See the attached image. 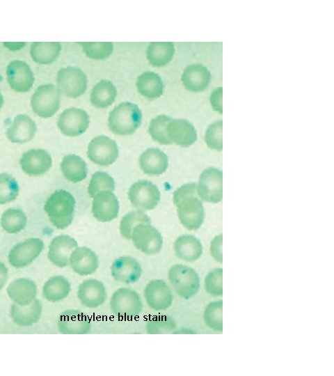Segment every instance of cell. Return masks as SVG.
Returning a JSON list of instances; mask_svg holds the SVG:
<instances>
[{"label":"cell","mask_w":334,"mask_h":376,"mask_svg":"<svg viewBox=\"0 0 334 376\" xmlns=\"http://www.w3.org/2000/svg\"><path fill=\"white\" fill-rule=\"evenodd\" d=\"M111 272L116 281L129 284L139 279L142 269L135 258L130 256H122L113 261Z\"/></svg>","instance_id":"20"},{"label":"cell","mask_w":334,"mask_h":376,"mask_svg":"<svg viewBox=\"0 0 334 376\" xmlns=\"http://www.w3.org/2000/svg\"><path fill=\"white\" fill-rule=\"evenodd\" d=\"M75 204V199L69 191L58 189L47 199L44 210L56 228L64 229L72 221Z\"/></svg>","instance_id":"2"},{"label":"cell","mask_w":334,"mask_h":376,"mask_svg":"<svg viewBox=\"0 0 334 376\" xmlns=\"http://www.w3.org/2000/svg\"><path fill=\"white\" fill-rule=\"evenodd\" d=\"M110 306L113 313L118 318L127 320L137 317L143 309L138 294L125 288L118 289L112 295Z\"/></svg>","instance_id":"6"},{"label":"cell","mask_w":334,"mask_h":376,"mask_svg":"<svg viewBox=\"0 0 334 376\" xmlns=\"http://www.w3.org/2000/svg\"><path fill=\"white\" fill-rule=\"evenodd\" d=\"M42 304L35 299L30 304L19 306L16 304L10 308V317L13 322L22 327L31 326L36 323L41 315Z\"/></svg>","instance_id":"28"},{"label":"cell","mask_w":334,"mask_h":376,"mask_svg":"<svg viewBox=\"0 0 334 376\" xmlns=\"http://www.w3.org/2000/svg\"><path fill=\"white\" fill-rule=\"evenodd\" d=\"M128 196L136 208L150 210L157 205L160 199V192L157 187L152 182L139 180L130 187Z\"/></svg>","instance_id":"10"},{"label":"cell","mask_w":334,"mask_h":376,"mask_svg":"<svg viewBox=\"0 0 334 376\" xmlns=\"http://www.w3.org/2000/svg\"><path fill=\"white\" fill-rule=\"evenodd\" d=\"M42 292L45 298L49 301H58L69 295L70 283L64 276H55L46 281Z\"/></svg>","instance_id":"35"},{"label":"cell","mask_w":334,"mask_h":376,"mask_svg":"<svg viewBox=\"0 0 334 376\" xmlns=\"http://www.w3.org/2000/svg\"><path fill=\"white\" fill-rule=\"evenodd\" d=\"M222 242V235L216 236L211 243L210 251L212 256L218 261L222 263V255L221 251V246Z\"/></svg>","instance_id":"46"},{"label":"cell","mask_w":334,"mask_h":376,"mask_svg":"<svg viewBox=\"0 0 334 376\" xmlns=\"http://www.w3.org/2000/svg\"><path fill=\"white\" fill-rule=\"evenodd\" d=\"M3 104V97L0 91V109L2 107Z\"/></svg>","instance_id":"50"},{"label":"cell","mask_w":334,"mask_h":376,"mask_svg":"<svg viewBox=\"0 0 334 376\" xmlns=\"http://www.w3.org/2000/svg\"><path fill=\"white\" fill-rule=\"evenodd\" d=\"M140 223L150 224V218L141 210L133 211L122 217L120 224L122 236L131 240L133 228Z\"/></svg>","instance_id":"38"},{"label":"cell","mask_w":334,"mask_h":376,"mask_svg":"<svg viewBox=\"0 0 334 376\" xmlns=\"http://www.w3.org/2000/svg\"><path fill=\"white\" fill-rule=\"evenodd\" d=\"M118 210V201L112 191H103L94 197L92 212L97 221H110L117 217Z\"/></svg>","instance_id":"18"},{"label":"cell","mask_w":334,"mask_h":376,"mask_svg":"<svg viewBox=\"0 0 334 376\" xmlns=\"http://www.w3.org/2000/svg\"><path fill=\"white\" fill-rule=\"evenodd\" d=\"M223 301L221 300L209 303L204 311V320L209 327L223 330L222 320Z\"/></svg>","instance_id":"42"},{"label":"cell","mask_w":334,"mask_h":376,"mask_svg":"<svg viewBox=\"0 0 334 376\" xmlns=\"http://www.w3.org/2000/svg\"><path fill=\"white\" fill-rule=\"evenodd\" d=\"M7 81L12 89L17 92L29 91L34 83V75L24 61H10L6 68Z\"/></svg>","instance_id":"14"},{"label":"cell","mask_w":334,"mask_h":376,"mask_svg":"<svg viewBox=\"0 0 334 376\" xmlns=\"http://www.w3.org/2000/svg\"><path fill=\"white\" fill-rule=\"evenodd\" d=\"M77 241L67 235L55 237L49 246L48 258L58 267H66L72 252L77 248Z\"/></svg>","instance_id":"19"},{"label":"cell","mask_w":334,"mask_h":376,"mask_svg":"<svg viewBox=\"0 0 334 376\" xmlns=\"http://www.w3.org/2000/svg\"><path fill=\"white\" fill-rule=\"evenodd\" d=\"M139 164L144 173L150 175H159L168 168L167 155L158 148H148L139 157Z\"/></svg>","instance_id":"27"},{"label":"cell","mask_w":334,"mask_h":376,"mask_svg":"<svg viewBox=\"0 0 334 376\" xmlns=\"http://www.w3.org/2000/svg\"><path fill=\"white\" fill-rule=\"evenodd\" d=\"M89 123V116L84 110L71 107L59 116L57 125L64 135L77 136L86 131Z\"/></svg>","instance_id":"13"},{"label":"cell","mask_w":334,"mask_h":376,"mask_svg":"<svg viewBox=\"0 0 334 376\" xmlns=\"http://www.w3.org/2000/svg\"><path fill=\"white\" fill-rule=\"evenodd\" d=\"M168 279L176 293L186 299L193 297L200 288L198 274L184 265L172 266L168 271Z\"/></svg>","instance_id":"4"},{"label":"cell","mask_w":334,"mask_h":376,"mask_svg":"<svg viewBox=\"0 0 334 376\" xmlns=\"http://www.w3.org/2000/svg\"><path fill=\"white\" fill-rule=\"evenodd\" d=\"M199 197L203 201L216 203L223 198V173L216 168H207L200 174L197 187Z\"/></svg>","instance_id":"9"},{"label":"cell","mask_w":334,"mask_h":376,"mask_svg":"<svg viewBox=\"0 0 334 376\" xmlns=\"http://www.w3.org/2000/svg\"><path fill=\"white\" fill-rule=\"evenodd\" d=\"M56 82L60 92L68 97H78L87 88L86 75L76 67L61 68L57 74Z\"/></svg>","instance_id":"7"},{"label":"cell","mask_w":334,"mask_h":376,"mask_svg":"<svg viewBox=\"0 0 334 376\" xmlns=\"http://www.w3.org/2000/svg\"><path fill=\"white\" fill-rule=\"evenodd\" d=\"M222 120H218L210 125L207 128L205 141L209 148L218 151L222 150Z\"/></svg>","instance_id":"44"},{"label":"cell","mask_w":334,"mask_h":376,"mask_svg":"<svg viewBox=\"0 0 334 376\" xmlns=\"http://www.w3.org/2000/svg\"><path fill=\"white\" fill-rule=\"evenodd\" d=\"M10 298L19 306L30 304L37 293V287L34 281L20 278L12 281L7 288Z\"/></svg>","instance_id":"26"},{"label":"cell","mask_w":334,"mask_h":376,"mask_svg":"<svg viewBox=\"0 0 334 376\" xmlns=\"http://www.w3.org/2000/svg\"><path fill=\"white\" fill-rule=\"evenodd\" d=\"M174 251L180 258L187 262H193L201 256L202 246L199 240L196 237L191 235H183L175 240Z\"/></svg>","instance_id":"29"},{"label":"cell","mask_w":334,"mask_h":376,"mask_svg":"<svg viewBox=\"0 0 334 376\" xmlns=\"http://www.w3.org/2000/svg\"><path fill=\"white\" fill-rule=\"evenodd\" d=\"M25 45V42H4V46L10 50L19 49Z\"/></svg>","instance_id":"49"},{"label":"cell","mask_w":334,"mask_h":376,"mask_svg":"<svg viewBox=\"0 0 334 376\" xmlns=\"http://www.w3.org/2000/svg\"><path fill=\"white\" fill-rule=\"evenodd\" d=\"M60 42H36L31 45L30 54L33 60L40 64H50L59 56Z\"/></svg>","instance_id":"34"},{"label":"cell","mask_w":334,"mask_h":376,"mask_svg":"<svg viewBox=\"0 0 334 376\" xmlns=\"http://www.w3.org/2000/svg\"><path fill=\"white\" fill-rule=\"evenodd\" d=\"M136 85L138 91L149 99L158 98L164 92V85L161 77L153 72L148 71L139 75Z\"/></svg>","instance_id":"31"},{"label":"cell","mask_w":334,"mask_h":376,"mask_svg":"<svg viewBox=\"0 0 334 376\" xmlns=\"http://www.w3.org/2000/svg\"><path fill=\"white\" fill-rule=\"evenodd\" d=\"M61 92L52 84H43L37 88L31 97V104L33 112L41 118L54 116L60 107Z\"/></svg>","instance_id":"5"},{"label":"cell","mask_w":334,"mask_h":376,"mask_svg":"<svg viewBox=\"0 0 334 376\" xmlns=\"http://www.w3.org/2000/svg\"><path fill=\"white\" fill-rule=\"evenodd\" d=\"M175 321L168 315H154L146 323L148 334H168L175 328Z\"/></svg>","instance_id":"43"},{"label":"cell","mask_w":334,"mask_h":376,"mask_svg":"<svg viewBox=\"0 0 334 376\" xmlns=\"http://www.w3.org/2000/svg\"><path fill=\"white\" fill-rule=\"evenodd\" d=\"M83 47L86 55L92 59L102 60L109 57L112 52L113 45L111 42H79Z\"/></svg>","instance_id":"41"},{"label":"cell","mask_w":334,"mask_h":376,"mask_svg":"<svg viewBox=\"0 0 334 376\" xmlns=\"http://www.w3.org/2000/svg\"><path fill=\"white\" fill-rule=\"evenodd\" d=\"M144 295L148 305L155 311L169 308L173 301L171 290L163 280H152L146 285Z\"/></svg>","instance_id":"16"},{"label":"cell","mask_w":334,"mask_h":376,"mask_svg":"<svg viewBox=\"0 0 334 376\" xmlns=\"http://www.w3.org/2000/svg\"><path fill=\"white\" fill-rule=\"evenodd\" d=\"M168 136L177 146L186 148L197 140V133L193 125L185 119H171L167 125Z\"/></svg>","instance_id":"22"},{"label":"cell","mask_w":334,"mask_h":376,"mask_svg":"<svg viewBox=\"0 0 334 376\" xmlns=\"http://www.w3.org/2000/svg\"><path fill=\"white\" fill-rule=\"evenodd\" d=\"M8 277V268L6 265L0 262V290L5 285Z\"/></svg>","instance_id":"48"},{"label":"cell","mask_w":334,"mask_h":376,"mask_svg":"<svg viewBox=\"0 0 334 376\" xmlns=\"http://www.w3.org/2000/svg\"><path fill=\"white\" fill-rule=\"evenodd\" d=\"M211 73L204 65L196 63L187 66L182 75L184 87L193 92L205 90L209 84Z\"/></svg>","instance_id":"25"},{"label":"cell","mask_w":334,"mask_h":376,"mask_svg":"<svg viewBox=\"0 0 334 376\" xmlns=\"http://www.w3.org/2000/svg\"><path fill=\"white\" fill-rule=\"evenodd\" d=\"M173 202L177 207L179 219L186 229L196 230L201 226L205 212L196 183L185 184L178 188L173 194Z\"/></svg>","instance_id":"1"},{"label":"cell","mask_w":334,"mask_h":376,"mask_svg":"<svg viewBox=\"0 0 334 376\" xmlns=\"http://www.w3.org/2000/svg\"><path fill=\"white\" fill-rule=\"evenodd\" d=\"M174 52L173 42H151L147 49V58L152 65L160 68L170 63Z\"/></svg>","instance_id":"33"},{"label":"cell","mask_w":334,"mask_h":376,"mask_svg":"<svg viewBox=\"0 0 334 376\" xmlns=\"http://www.w3.org/2000/svg\"><path fill=\"white\" fill-rule=\"evenodd\" d=\"M44 249L39 238H30L15 245L8 254L9 263L14 267L22 268L29 265Z\"/></svg>","instance_id":"12"},{"label":"cell","mask_w":334,"mask_h":376,"mask_svg":"<svg viewBox=\"0 0 334 376\" xmlns=\"http://www.w3.org/2000/svg\"><path fill=\"white\" fill-rule=\"evenodd\" d=\"M19 194L17 181L8 173H0V205L14 201Z\"/></svg>","instance_id":"40"},{"label":"cell","mask_w":334,"mask_h":376,"mask_svg":"<svg viewBox=\"0 0 334 376\" xmlns=\"http://www.w3.org/2000/svg\"><path fill=\"white\" fill-rule=\"evenodd\" d=\"M172 118L160 115L151 120L148 132L152 139L160 144H172L167 134V125Z\"/></svg>","instance_id":"37"},{"label":"cell","mask_w":334,"mask_h":376,"mask_svg":"<svg viewBox=\"0 0 334 376\" xmlns=\"http://www.w3.org/2000/svg\"><path fill=\"white\" fill-rule=\"evenodd\" d=\"M115 189V182L107 173L97 171L95 173L90 181L88 191L90 197L94 198L103 191H113Z\"/></svg>","instance_id":"39"},{"label":"cell","mask_w":334,"mask_h":376,"mask_svg":"<svg viewBox=\"0 0 334 376\" xmlns=\"http://www.w3.org/2000/svg\"><path fill=\"white\" fill-rule=\"evenodd\" d=\"M87 155L95 164L107 166L112 164L118 158V148L114 140L106 136L100 135L90 141Z\"/></svg>","instance_id":"11"},{"label":"cell","mask_w":334,"mask_h":376,"mask_svg":"<svg viewBox=\"0 0 334 376\" xmlns=\"http://www.w3.org/2000/svg\"><path fill=\"white\" fill-rule=\"evenodd\" d=\"M61 169L65 178L72 182L84 180L88 173V167L84 160L74 154L67 155L63 158Z\"/></svg>","instance_id":"30"},{"label":"cell","mask_w":334,"mask_h":376,"mask_svg":"<svg viewBox=\"0 0 334 376\" xmlns=\"http://www.w3.org/2000/svg\"><path fill=\"white\" fill-rule=\"evenodd\" d=\"M27 222L24 212L15 208H10L3 212L1 218V224L8 233H17L23 230Z\"/></svg>","instance_id":"36"},{"label":"cell","mask_w":334,"mask_h":376,"mask_svg":"<svg viewBox=\"0 0 334 376\" xmlns=\"http://www.w3.org/2000/svg\"><path fill=\"white\" fill-rule=\"evenodd\" d=\"M19 164L22 171L31 176H38L46 173L51 166L50 155L42 149H31L25 152Z\"/></svg>","instance_id":"15"},{"label":"cell","mask_w":334,"mask_h":376,"mask_svg":"<svg viewBox=\"0 0 334 376\" xmlns=\"http://www.w3.org/2000/svg\"><path fill=\"white\" fill-rule=\"evenodd\" d=\"M72 269L81 276L94 273L98 267V258L95 253L88 247L76 248L70 256Z\"/></svg>","instance_id":"23"},{"label":"cell","mask_w":334,"mask_h":376,"mask_svg":"<svg viewBox=\"0 0 334 376\" xmlns=\"http://www.w3.org/2000/svg\"><path fill=\"white\" fill-rule=\"evenodd\" d=\"M223 269L216 268L209 272L205 279V287L207 292L213 296L223 295Z\"/></svg>","instance_id":"45"},{"label":"cell","mask_w":334,"mask_h":376,"mask_svg":"<svg viewBox=\"0 0 334 376\" xmlns=\"http://www.w3.org/2000/svg\"><path fill=\"white\" fill-rule=\"evenodd\" d=\"M37 131L35 123L28 116H17L8 128L6 135L13 143H24L31 141Z\"/></svg>","instance_id":"24"},{"label":"cell","mask_w":334,"mask_h":376,"mask_svg":"<svg viewBox=\"0 0 334 376\" xmlns=\"http://www.w3.org/2000/svg\"><path fill=\"white\" fill-rule=\"evenodd\" d=\"M116 95L117 91L113 83L101 80L91 91L90 102L96 108H106L112 104Z\"/></svg>","instance_id":"32"},{"label":"cell","mask_w":334,"mask_h":376,"mask_svg":"<svg viewBox=\"0 0 334 376\" xmlns=\"http://www.w3.org/2000/svg\"><path fill=\"white\" fill-rule=\"evenodd\" d=\"M210 102L215 111L222 113V88L214 91L210 96Z\"/></svg>","instance_id":"47"},{"label":"cell","mask_w":334,"mask_h":376,"mask_svg":"<svg viewBox=\"0 0 334 376\" xmlns=\"http://www.w3.org/2000/svg\"><path fill=\"white\" fill-rule=\"evenodd\" d=\"M131 239L134 246L147 255L159 253L163 244L161 233L150 224H138L132 230Z\"/></svg>","instance_id":"8"},{"label":"cell","mask_w":334,"mask_h":376,"mask_svg":"<svg viewBox=\"0 0 334 376\" xmlns=\"http://www.w3.org/2000/svg\"><path fill=\"white\" fill-rule=\"evenodd\" d=\"M90 327L89 317L79 310L65 311L58 318V328L61 334H87Z\"/></svg>","instance_id":"17"},{"label":"cell","mask_w":334,"mask_h":376,"mask_svg":"<svg viewBox=\"0 0 334 376\" xmlns=\"http://www.w3.org/2000/svg\"><path fill=\"white\" fill-rule=\"evenodd\" d=\"M142 113L138 107L124 102L116 106L109 116V130L118 135H131L141 123Z\"/></svg>","instance_id":"3"},{"label":"cell","mask_w":334,"mask_h":376,"mask_svg":"<svg viewBox=\"0 0 334 376\" xmlns=\"http://www.w3.org/2000/svg\"><path fill=\"white\" fill-rule=\"evenodd\" d=\"M77 297L81 304L88 308H97L106 299L103 283L95 279L84 281L79 286Z\"/></svg>","instance_id":"21"}]
</instances>
